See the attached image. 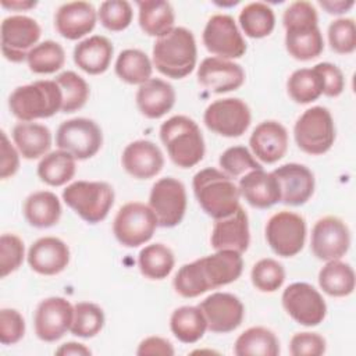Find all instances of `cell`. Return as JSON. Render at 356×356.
Returning a JSON list of instances; mask_svg holds the SVG:
<instances>
[{
    "instance_id": "cell-1",
    "label": "cell",
    "mask_w": 356,
    "mask_h": 356,
    "mask_svg": "<svg viewBox=\"0 0 356 356\" xmlns=\"http://www.w3.org/2000/svg\"><path fill=\"white\" fill-rule=\"evenodd\" d=\"M242 271V253L228 249L216 250L210 256L181 266L172 285L182 298H196L210 289H217L236 281Z\"/></svg>"
},
{
    "instance_id": "cell-2",
    "label": "cell",
    "mask_w": 356,
    "mask_h": 356,
    "mask_svg": "<svg viewBox=\"0 0 356 356\" xmlns=\"http://www.w3.org/2000/svg\"><path fill=\"white\" fill-rule=\"evenodd\" d=\"M153 65L163 75L182 79L196 67L197 47L193 33L184 26H174L153 44Z\"/></svg>"
},
{
    "instance_id": "cell-3",
    "label": "cell",
    "mask_w": 356,
    "mask_h": 356,
    "mask_svg": "<svg viewBox=\"0 0 356 356\" xmlns=\"http://www.w3.org/2000/svg\"><path fill=\"white\" fill-rule=\"evenodd\" d=\"M192 188L203 211L214 220L231 216L241 206L238 185L217 168L207 167L197 171L193 175Z\"/></svg>"
},
{
    "instance_id": "cell-4",
    "label": "cell",
    "mask_w": 356,
    "mask_h": 356,
    "mask_svg": "<svg viewBox=\"0 0 356 356\" xmlns=\"http://www.w3.org/2000/svg\"><path fill=\"white\" fill-rule=\"evenodd\" d=\"M160 139L171 161L191 168L202 161L206 146L199 125L186 115H172L160 127Z\"/></svg>"
},
{
    "instance_id": "cell-5",
    "label": "cell",
    "mask_w": 356,
    "mask_h": 356,
    "mask_svg": "<svg viewBox=\"0 0 356 356\" xmlns=\"http://www.w3.org/2000/svg\"><path fill=\"white\" fill-rule=\"evenodd\" d=\"M63 93L56 81L40 79L15 88L8 97V108L22 122L49 118L61 111Z\"/></svg>"
},
{
    "instance_id": "cell-6",
    "label": "cell",
    "mask_w": 356,
    "mask_h": 356,
    "mask_svg": "<svg viewBox=\"0 0 356 356\" xmlns=\"http://www.w3.org/2000/svg\"><path fill=\"white\" fill-rule=\"evenodd\" d=\"M64 203L83 221H103L114 204V189L103 181H75L63 191Z\"/></svg>"
},
{
    "instance_id": "cell-7",
    "label": "cell",
    "mask_w": 356,
    "mask_h": 356,
    "mask_svg": "<svg viewBox=\"0 0 356 356\" xmlns=\"http://www.w3.org/2000/svg\"><path fill=\"white\" fill-rule=\"evenodd\" d=\"M298 147L312 156L327 153L335 140V125L327 107L313 106L302 113L293 125Z\"/></svg>"
},
{
    "instance_id": "cell-8",
    "label": "cell",
    "mask_w": 356,
    "mask_h": 356,
    "mask_svg": "<svg viewBox=\"0 0 356 356\" xmlns=\"http://www.w3.org/2000/svg\"><path fill=\"white\" fill-rule=\"evenodd\" d=\"M159 227L149 204L129 202L120 207L113 221L115 239L125 248H136L149 242Z\"/></svg>"
},
{
    "instance_id": "cell-9",
    "label": "cell",
    "mask_w": 356,
    "mask_h": 356,
    "mask_svg": "<svg viewBox=\"0 0 356 356\" xmlns=\"http://www.w3.org/2000/svg\"><path fill=\"white\" fill-rule=\"evenodd\" d=\"M266 241L281 257L296 256L306 241V220L293 211L274 213L266 224Z\"/></svg>"
},
{
    "instance_id": "cell-10",
    "label": "cell",
    "mask_w": 356,
    "mask_h": 356,
    "mask_svg": "<svg viewBox=\"0 0 356 356\" xmlns=\"http://www.w3.org/2000/svg\"><path fill=\"white\" fill-rule=\"evenodd\" d=\"M56 145L58 149L71 153L76 160H86L100 150L103 134L93 120L76 117L60 124L56 132Z\"/></svg>"
},
{
    "instance_id": "cell-11",
    "label": "cell",
    "mask_w": 356,
    "mask_h": 356,
    "mask_svg": "<svg viewBox=\"0 0 356 356\" xmlns=\"http://www.w3.org/2000/svg\"><path fill=\"white\" fill-rule=\"evenodd\" d=\"M186 204V189L179 179L164 177L153 184L149 195V207L156 214L160 227H177L185 216Z\"/></svg>"
},
{
    "instance_id": "cell-12",
    "label": "cell",
    "mask_w": 356,
    "mask_h": 356,
    "mask_svg": "<svg viewBox=\"0 0 356 356\" xmlns=\"http://www.w3.org/2000/svg\"><path fill=\"white\" fill-rule=\"evenodd\" d=\"M42 28L28 15L6 17L0 26V46L3 56L11 63H22L38 44Z\"/></svg>"
},
{
    "instance_id": "cell-13",
    "label": "cell",
    "mask_w": 356,
    "mask_h": 356,
    "mask_svg": "<svg viewBox=\"0 0 356 356\" xmlns=\"http://www.w3.org/2000/svg\"><path fill=\"white\" fill-rule=\"evenodd\" d=\"M281 302L286 314L305 327L318 325L327 314V305L323 295L307 282L288 285L282 292Z\"/></svg>"
},
{
    "instance_id": "cell-14",
    "label": "cell",
    "mask_w": 356,
    "mask_h": 356,
    "mask_svg": "<svg viewBox=\"0 0 356 356\" xmlns=\"http://www.w3.org/2000/svg\"><path fill=\"white\" fill-rule=\"evenodd\" d=\"M204 125L214 134L225 138H238L250 125L249 106L238 97L218 99L210 103L203 114Z\"/></svg>"
},
{
    "instance_id": "cell-15",
    "label": "cell",
    "mask_w": 356,
    "mask_h": 356,
    "mask_svg": "<svg viewBox=\"0 0 356 356\" xmlns=\"http://www.w3.org/2000/svg\"><path fill=\"white\" fill-rule=\"evenodd\" d=\"M202 39L204 47L220 58H239L246 51V42L235 19L228 14L211 15L206 22Z\"/></svg>"
},
{
    "instance_id": "cell-16",
    "label": "cell",
    "mask_w": 356,
    "mask_h": 356,
    "mask_svg": "<svg viewBox=\"0 0 356 356\" xmlns=\"http://www.w3.org/2000/svg\"><path fill=\"white\" fill-rule=\"evenodd\" d=\"M350 246V231L343 220L335 216L318 218L312 229L310 249L323 261L343 257Z\"/></svg>"
},
{
    "instance_id": "cell-17",
    "label": "cell",
    "mask_w": 356,
    "mask_h": 356,
    "mask_svg": "<svg viewBox=\"0 0 356 356\" xmlns=\"http://www.w3.org/2000/svg\"><path fill=\"white\" fill-rule=\"evenodd\" d=\"M74 306L61 296H50L42 300L33 316L36 337L43 342H56L71 330Z\"/></svg>"
},
{
    "instance_id": "cell-18",
    "label": "cell",
    "mask_w": 356,
    "mask_h": 356,
    "mask_svg": "<svg viewBox=\"0 0 356 356\" xmlns=\"http://www.w3.org/2000/svg\"><path fill=\"white\" fill-rule=\"evenodd\" d=\"M207 321V330L216 334H227L236 330L245 316L241 299L228 292H214L199 303Z\"/></svg>"
},
{
    "instance_id": "cell-19",
    "label": "cell",
    "mask_w": 356,
    "mask_h": 356,
    "mask_svg": "<svg viewBox=\"0 0 356 356\" xmlns=\"http://www.w3.org/2000/svg\"><path fill=\"white\" fill-rule=\"evenodd\" d=\"M197 82L213 93H227L243 85L245 71L234 61L207 57L197 67Z\"/></svg>"
},
{
    "instance_id": "cell-20",
    "label": "cell",
    "mask_w": 356,
    "mask_h": 356,
    "mask_svg": "<svg viewBox=\"0 0 356 356\" xmlns=\"http://www.w3.org/2000/svg\"><path fill=\"white\" fill-rule=\"evenodd\" d=\"M281 189V203L288 206L305 204L314 192V175L303 164L286 163L273 171Z\"/></svg>"
},
{
    "instance_id": "cell-21",
    "label": "cell",
    "mask_w": 356,
    "mask_h": 356,
    "mask_svg": "<svg viewBox=\"0 0 356 356\" xmlns=\"http://www.w3.org/2000/svg\"><path fill=\"white\" fill-rule=\"evenodd\" d=\"M210 243L214 250H235L243 253L250 243L249 218L239 206L231 216L214 220Z\"/></svg>"
},
{
    "instance_id": "cell-22",
    "label": "cell",
    "mask_w": 356,
    "mask_h": 356,
    "mask_svg": "<svg viewBox=\"0 0 356 356\" xmlns=\"http://www.w3.org/2000/svg\"><path fill=\"white\" fill-rule=\"evenodd\" d=\"M121 164L124 170L136 179H150L164 167V156L152 140L139 139L125 146Z\"/></svg>"
},
{
    "instance_id": "cell-23",
    "label": "cell",
    "mask_w": 356,
    "mask_h": 356,
    "mask_svg": "<svg viewBox=\"0 0 356 356\" xmlns=\"http://www.w3.org/2000/svg\"><path fill=\"white\" fill-rule=\"evenodd\" d=\"M29 267L40 275H56L70 263V248L56 236H43L35 241L26 256Z\"/></svg>"
},
{
    "instance_id": "cell-24",
    "label": "cell",
    "mask_w": 356,
    "mask_h": 356,
    "mask_svg": "<svg viewBox=\"0 0 356 356\" xmlns=\"http://www.w3.org/2000/svg\"><path fill=\"white\" fill-rule=\"evenodd\" d=\"M252 154L260 161L273 164L281 160L288 150L286 128L274 120L260 122L249 138Z\"/></svg>"
},
{
    "instance_id": "cell-25",
    "label": "cell",
    "mask_w": 356,
    "mask_h": 356,
    "mask_svg": "<svg viewBox=\"0 0 356 356\" xmlns=\"http://www.w3.org/2000/svg\"><path fill=\"white\" fill-rule=\"evenodd\" d=\"M97 21V11L88 1H70L58 7L54 15L56 31L68 40L90 33Z\"/></svg>"
},
{
    "instance_id": "cell-26",
    "label": "cell",
    "mask_w": 356,
    "mask_h": 356,
    "mask_svg": "<svg viewBox=\"0 0 356 356\" xmlns=\"http://www.w3.org/2000/svg\"><path fill=\"white\" fill-rule=\"evenodd\" d=\"M241 196L256 209H268L281 202V189L273 172L253 170L239 178Z\"/></svg>"
},
{
    "instance_id": "cell-27",
    "label": "cell",
    "mask_w": 356,
    "mask_h": 356,
    "mask_svg": "<svg viewBox=\"0 0 356 356\" xmlns=\"http://www.w3.org/2000/svg\"><path fill=\"white\" fill-rule=\"evenodd\" d=\"M175 89L171 83L160 78H150L136 92L135 100L142 115L150 120L161 118L175 104Z\"/></svg>"
},
{
    "instance_id": "cell-28",
    "label": "cell",
    "mask_w": 356,
    "mask_h": 356,
    "mask_svg": "<svg viewBox=\"0 0 356 356\" xmlns=\"http://www.w3.org/2000/svg\"><path fill=\"white\" fill-rule=\"evenodd\" d=\"M114 47L111 42L102 35H93L81 40L74 47V63L90 75H99L107 71L111 63Z\"/></svg>"
},
{
    "instance_id": "cell-29",
    "label": "cell",
    "mask_w": 356,
    "mask_h": 356,
    "mask_svg": "<svg viewBox=\"0 0 356 356\" xmlns=\"http://www.w3.org/2000/svg\"><path fill=\"white\" fill-rule=\"evenodd\" d=\"M285 49L291 57L299 61L317 58L324 50V39L318 24L285 28Z\"/></svg>"
},
{
    "instance_id": "cell-30",
    "label": "cell",
    "mask_w": 356,
    "mask_h": 356,
    "mask_svg": "<svg viewBox=\"0 0 356 356\" xmlns=\"http://www.w3.org/2000/svg\"><path fill=\"white\" fill-rule=\"evenodd\" d=\"M11 135L19 154L26 160L43 157L50 150L51 132L42 124L19 122L13 128Z\"/></svg>"
},
{
    "instance_id": "cell-31",
    "label": "cell",
    "mask_w": 356,
    "mask_h": 356,
    "mask_svg": "<svg viewBox=\"0 0 356 356\" xmlns=\"http://www.w3.org/2000/svg\"><path fill=\"white\" fill-rule=\"evenodd\" d=\"M61 203L56 193L38 191L31 193L24 202V216L29 225L35 228H50L60 221Z\"/></svg>"
},
{
    "instance_id": "cell-32",
    "label": "cell",
    "mask_w": 356,
    "mask_h": 356,
    "mask_svg": "<svg viewBox=\"0 0 356 356\" xmlns=\"http://www.w3.org/2000/svg\"><path fill=\"white\" fill-rule=\"evenodd\" d=\"M139 10V26L149 35L161 38L174 28L175 14L168 1L145 0L136 3Z\"/></svg>"
},
{
    "instance_id": "cell-33",
    "label": "cell",
    "mask_w": 356,
    "mask_h": 356,
    "mask_svg": "<svg viewBox=\"0 0 356 356\" xmlns=\"http://www.w3.org/2000/svg\"><path fill=\"white\" fill-rule=\"evenodd\" d=\"M355 271L341 259L325 261L318 271V285L330 296L343 298L355 291Z\"/></svg>"
},
{
    "instance_id": "cell-34",
    "label": "cell",
    "mask_w": 356,
    "mask_h": 356,
    "mask_svg": "<svg viewBox=\"0 0 356 356\" xmlns=\"http://www.w3.org/2000/svg\"><path fill=\"white\" fill-rule=\"evenodd\" d=\"M234 353L236 356H277L280 355V341L266 327H250L236 338Z\"/></svg>"
},
{
    "instance_id": "cell-35",
    "label": "cell",
    "mask_w": 356,
    "mask_h": 356,
    "mask_svg": "<svg viewBox=\"0 0 356 356\" xmlns=\"http://www.w3.org/2000/svg\"><path fill=\"white\" fill-rule=\"evenodd\" d=\"M174 337L184 343L197 342L207 330V321L199 306H181L170 317Z\"/></svg>"
},
{
    "instance_id": "cell-36",
    "label": "cell",
    "mask_w": 356,
    "mask_h": 356,
    "mask_svg": "<svg viewBox=\"0 0 356 356\" xmlns=\"http://www.w3.org/2000/svg\"><path fill=\"white\" fill-rule=\"evenodd\" d=\"M75 157L63 150H54L44 154L38 164V177L50 186H61L75 175Z\"/></svg>"
},
{
    "instance_id": "cell-37",
    "label": "cell",
    "mask_w": 356,
    "mask_h": 356,
    "mask_svg": "<svg viewBox=\"0 0 356 356\" xmlns=\"http://www.w3.org/2000/svg\"><path fill=\"white\" fill-rule=\"evenodd\" d=\"M114 70L121 81L129 85H142L152 78L153 65L145 51L125 49L118 54Z\"/></svg>"
},
{
    "instance_id": "cell-38",
    "label": "cell",
    "mask_w": 356,
    "mask_h": 356,
    "mask_svg": "<svg viewBox=\"0 0 356 356\" xmlns=\"http://www.w3.org/2000/svg\"><path fill=\"white\" fill-rule=\"evenodd\" d=\"M175 264L172 250L163 243H152L145 246L138 256V266L149 280H164L170 275Z\"/></svg>"
},
{
    "instance_id": "cell-39",
    "label": "cell",
    "mask_w": 356,
    "mask_h": 356,
    "mask_svg": "<svg viewBox=\"0 0 356 356\" xmlns=\"http://www.w3.org/2000/svg\"><path fill=\"white\" fill-rule=\"evenodd\" d=\"M239 25L246 36L252 39H261L274 31L275 15L268 4L253 1L241 10Z\"/></svg>"
},
{
    "instance_id": "cell-40",
    "label": "cell",
    "mask_w": 356,
    "mask_h": 356,
    "mask_svg": "<svg viewBox=\"0 0 356 356\" xmlns=\"http://www.w3.org/2000/svg\"><path fill=\"white\" fill-rule=\"evenodd\" d=\"M286 90L293 102L299 104L312 103L323 95V78L314 67L299 68L289 75L286 81Z\"/></svg>"
},
{
    "instance_id": "cell-41",
    "label": "cell",
    "mask_w": 356,
    "mask_h": 356,
    "mask_svg": "<svg viewBox=\"0 0 356 356\" xmlns=\"http://www.w3.org/2000/svg\"><path fill=\"white\" fill-rule=\"evenodd\" d=\"M26 63L33 74H54L64 67V47L54 40L40 42L29 51Z\"/></svg>"
},
{
    "instance_id": "cell-42",
    "label": "cell",
    "mask_w": 356,
    "mask_h": 356,
    "mask_svg": "<svg viewBox=\"0 0 356 356\" xmlns=\"http://www.w3.org/2000/svg\"><path fill=\"white\" fill-rule=\"evenodd\" d=\"M63 93V113H74L82 108L89 99L88 82L74 71H64L54 79Z\"/></svg>"
},
{
    "instance_id": "cell-43",
    "label": "cell",
    "mask_w": 356,
    "mask_h": 356,
    "mask_svg": "<svg viewBox=\"0 0 356 356\" xmlns=\"http://www.w3.org/2000/svg\"><path fill=\"white\" fill-rule=\"evenodd\" d=\"M104 325V312L92 302H78L74 306L71 334L79 338L96 337Z\"/></svg>"
},
{
    "instance_id": "cell-44",
    "label": "cell",
    "mask_w": 356,
    "mask_h": 356,
    "mask_svg": "<svg viewBox=\"0 0 356 356\" xmlns=\"http://www.w3.org/2000/svg\"><path fill=\"white\" fill-rule=\"evenodd\" d=\"M253 286L260 292H275L285 281V270L281 263L271 257H264L256 261L250 271Z\"/></svg>"
},
{
    "instance_id": "cell-45",
    "label": "cell",
    "mask_w": 356,
    "mask_h": 356,
    "mask_svg": "<svg viewBox=\"0 0 356 356\" xmlns=\"http://www.w3.org/2000/svg\"><path fill=\"white\" fill-rule=\"evenodd\" d=\"M218 164L229 178H241L249 171L261 170V164L245 146H231L224 150L218 159Z\"/></svg>"
},
{
    "instance_id": "cell-46",
    "label": "cell",
    "mask_w": 356,
    "mask_h": 356,
    "mask_svg": "<svg viewBox=\"0 0 356 356\" xmlns=\"http://www.w3.org/2000/svg\"><path fill=\"white\" fill-rule=\"evenodd\" d=\"M132 6L127 0H107L100 4L97 18L100 24L113 32L127 29L132 22Z\"/></svg>"
},
{
    "instance_id": "cell-47",
    "label": "cell",
    "mask_w": 356,
    "mask_h": 356,
    "mask_svg": "<svg viewBox=\"0 0 356 356\" xmlns=\"http://www.w3.org/2000/svg\"><path fill=\"white\" fill-rule=\"evenodd\" d=\"M328 42L338 54H350L356 49V25L353 18H337L328 25Z\"/></svg>"
},
{
    "instance_id": "cell-48",
    "label": "cell",
    "mask_w": 356,
    "mask_h": 356,
    "mask_svg": "<svg viewBox=\"0 0 356 356\" xmlns=\"http://www.w3.org/2000/svg\"><path fill=\"white\" fill-rule=\"evenodd\" d=\"M25 256L24 242L15 234H3L0 236V277L6 278L17 271Z\"/></svg>"
},
{
    "instance_id": "cell-49",
    "label": "cell",
    "mask_w": 356,
    "mask_h": 356,
    "mask_svg": "<svg viewBox=\"0 0 356 356\" xmlns=\"http://www.w3.org/2000/svg\"><path fill=\"white\" fill-rule=\"evenodd\" d=\"M25 334V320L22 314L10 307L0 310V342L3 345H14L22 339Z\"/></svg>"
},
{
    "instance_id": "cell-50",
    "label": "cell",
    "mask_w": 356,
    "mask_h": 356,
    "mask_svg": "<svg viewBox=\"0 0 356 356\" xmlns=\"http://www.w3.org/2000/svg\"><path fill=\"white\" fill-rule=\"evenodd\" d=\"M325 339L317 332H296L289 341L292 356H320L325 352Z\"/></svg>"
},
{
    "instance_id": "cell-51",
    "label": "cell",
    "mask_w": 356,
    "mask_h": 356,
    "mask_svg": "<svg viewBox=\"0 0 356 356\" xmlns=\"http://www.w3.org/2000/svg\"><path fill=\"white\" fill-rule=\"evenodd\" d=\"M318 24V17L314 6L310 1L298 0L291 3L282 14L284 28L296 25H316Z\"/></svg>"
},
{
    "instance_id": "cell-52",
    "label": "cell",
    "mask_w": 356,
    "mask_h": 356,
    "mask_svg": "<svg viewBox=\"0 0 356 356\" xmlns=\"http://www.w3.org/2000/svg\"><path fill=\"white\" fill-rule=\"evenodd\" d=\"M323 78V95L328 97H338L345 89V76L342 71L331 63H318L314 65Z\"/></svg>"
},
{
    "instance_id": "cell-53",
    "label": "cell",
    "mask_w": 356,
    "mask_h": 356,
    "mask_svg": "<svg viewBox=\"0 0 356 356\" xmlns=\"http://www.w3.org/2000/svg\"><path fill=\"white\" fill-rule=\"evenodd\" d=\"M1 134V161H0V178L7 179L13 177L19 168V152L15 149L7 134L4 131Z\"/></svg>"
},
{
    "instance_id": "cell-54",
    "label": "cell",
    "mask_w": 356,
    "mask_h": 356,
    "mask_svg": "<svg viewBox=\"0 0 356 356\" xmlns=\"http://www.w3.org/2000/svg\"><path fill=\"white\" fill-rule=\"evenodd\" d=\"M138 356H146V355H163V356H172L174 348L170 341L161 337H147L143 341H140L138 349Z\"/></svg>"
},
{
    "instance_id": "cell-55",
    "label": "cell",
    "mask_w": 356,
    "mask_h": 356,
    "mask_svg": "<svg viewBox=\"0 0 356 356\" xmlns=\"http://www.w3.org/2000/svg\"><path fill=\"white\" fill-rule=\"evenodd\" d=\"M56 355H60V356H89V355H92V350L88 346H85L83 343L65 342L56 350Z\"/></svg>"
},
{
    "instance_id": "cell-56",
    "label": "cell",
    "mask_w": 356,
    "mask_h": 356,
    "mask_svg": "<svg viewBox=\"0 0 356 356\" xmlns=\"http://www.w3.org/2000/svg\"><path fill=\"white\" fill-rule=\"evenodd\" d=\"M318 4H320L328 14L339 15V14H343V13L349 11V10L355 6V1H353V0H348V1H343V0L323 1V0H320Z\"/></svg>"
},
{
    "instance_id": "cell-57",
    "label": "cell",
    "mask_w": 356,
    "mask_h": 356,
    "mask_svg": "<svg viewBox=\"0 0 356 356\" xmlns=\"http://www.w3.org/2000/svg\"><path fill=\"white\" fill-rule=\"evenodd\" d=\"M38 1L35 0H1V6L7 10H15V11H26L33 7H36Z\"/></svg>"
}]
</instances>
